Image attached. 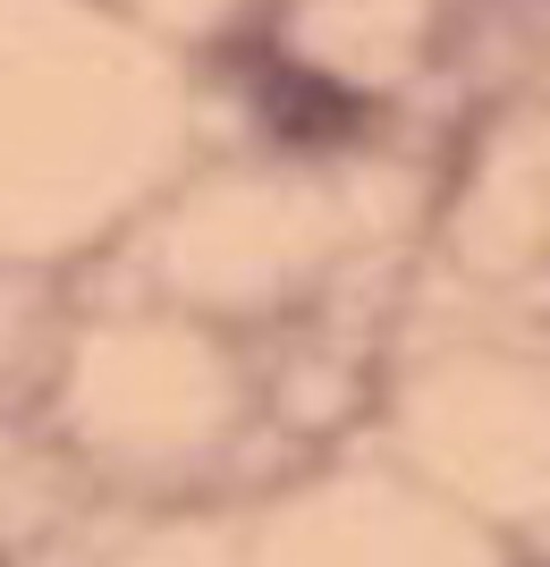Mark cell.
Masks as SVG:
<instances>
[{
	"instance_id": "6da1fadb",
	"label": "cell",
	"mask_w": 550,
	"mask_h": 567,
	"mask_svg": "<svg viewBox=\"0 0 550 567\" xmlns=\"http://www.w3.org/2000/svg\"><path fill=\"white\" fill-rule=\"evenodd\" d=\"M271 118H280V136H347L356 127V102L339 94V85H313V76H280L271 85Z\"/></svg>"
}]
</instances>
